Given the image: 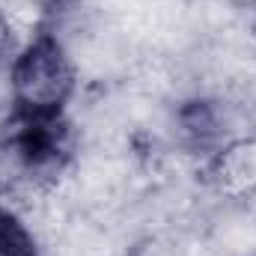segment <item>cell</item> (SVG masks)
<instances>
[{
	"label": "cell",
	"mask_w": 256,
	"mask_h": 256,
	"mask_svg": "<svg viewBox=\"0 0 256 256\" xmlns=\"http://www.w3.org/2000/svg\"><path fill=\"white\" fill-rule=\"evenodd\" d=\"M12 48H15V27H12L9 15L0 12V60H6Z\"/></svg>",
	"instance_id": "obj_5"
},
{
	"label": "cell",
	"mask_w": 256,
	"mask_h": 256,
	"mask_svg": "<svg viewBox=\"0 0 256 256\" xmlns=\"http://www.w3.org/2000/svg\"><path fill=\"white\" fill-rule=\"evenodd\" d=\"M230 6H236V9H248V12H254L256 15V0H230Z\"/></svg>",
	"instance_id": "obj_6"
},
{
	"label": "cell",
	"mask_w": 256,
	"mask_h": 256,
	"mask_svg": "<svg viewBox=\"0 0 256 256\" xmlns=\"http://www.w3.org/2000/svg\"><path fill=\"white\" fill-rule=\"evenodd\" d=\"M68 158L66 126L15 114L0 131V200L15 208H36L57 191Z\"/></svg>",
	"instance_id": "obj_1"
},
{
	"label": "cell",
	"mask_w": 256,
	"mask_h": 256,
	"mask_svg": "<svg viewBox=\"0 0 256 256\" xmlns=\"http://www.w3.org/2000/svg\"><path fill=\"white\" fill-rule=\"evenodd\" d=\"M78 72L68 48L57 36H36L9 66V98L15 114L33 120H57L74 96Z\"/></svg>",
	"instance_id": "obj_2"
},
{
	"label": "cell",
	"mask_w": 256,
	"mask_h": 256,
	"mask_svg": "<svg viewBox=\"0 0 256 256\" xmlns=\"http://www.w3.org/2000/svg\"><path fill=\"white\" fill-rule=\"evenodd\" d=\"M254 45H256V18H254Z\"/></svg>",
	"instance_id": "obj_7"
},
{
	"label": "cell",
	"mask_w": 256,
	"mask_h": 256,
	"mask_svg": "<svg viewBox=\"0 0 256 256\" xmlns=\"http://www.w3.org/2000/svg\"><path fill=\"white\" fill-rule=\"evenodd\" d=\"M208 179L214 191L232 202L250 200L256 194V134L214 152L208 161Z\"/></svg>",
	"instance_id": "obj_3"
},
{
	"label": "cell",
	"mask_w": 256,
	"mask_h": 256,
	"mask_svg": "<svg viewBox=\"0 0 256 256\" xmlns=\"http://www.w3.org/2000/svg\"><path fill=\"white\" fill-rule=\"evenodd\" d=\"M0 256H39L30 224L12 208H0Z\"/></svg>",
	"instance_id": "obj_4"
}]
</instances>
